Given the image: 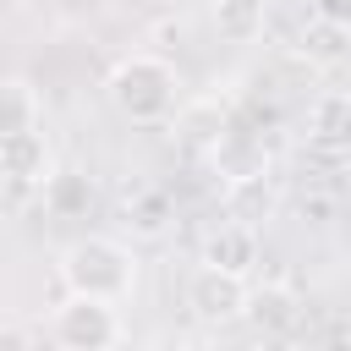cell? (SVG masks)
Returning <instances> with one entry per match:
<instances>
[{
    "instance_id": "cell-1",
    "label": "cell",
    "mask_w": 351,
    "mask_h": 351,
    "mask_svg": "<svg viewBox=\"0 0 351 351\" xmlns=\"http://www.w3.org/2000/svg\"><path fill=\"white\" fill-rule=\"evenodd\" d=\"M104 93H110V104H115L132 126H159V121L176 110V99H181V77H176V66H170L165 55L137 49V55H121V60L110 66Z\"/></svg>"
},
{
    "instance_id": "cell-2",
    "label": "cell",
    "mask_w": 351,
    "mask_h": 351,
    "mask_svg": "<svg viewBox=\"0 0 351 351\" xmlns=\"http://www.w3.org/2000/svg\"><path fill=\"white\" fill-rule=\"evenodd\" d=\"M60 285L66 296H93V302H126L137 285V258L115 236H77L60 252Z\"/></svg>"
},
{
    "instance_id": "cell-3",
    "label": "cell",
    "mask_w": 351,
    "mask_h": 351,
    "mask_svg": "<svg viewBox=\"0 0 351 351\" xmlns=\"http://www.w3.org/2000/svg\"><path fill=\"white\" fill-rule=\"evenodd\" d=\"M49 335L60 351H110L121 340V318L110 302H93V296H60L55 313H49Z\"/></svg>"
},
{
    "instance_id": "cell-4",
    "label": "cell",
    "mask_w": 351,
    "mask_h": 351,
    "mask_svg": "<svg viewBox=\"0 0 351 351\" xmlns=\"http://www.w3.org/2000/svg\"><path fill=\"white\" fill-rule=\"evenodd\" d=\"M186 302H192V313H197L203 324H236V318H247L252 285H247L241 274H225V269L197 263L192 280H186Z\"/></svg>"
},
{
    "instance_id": "cell-5",
    "label": "cell",
    "mask_w": 351,
    "mask_h": 351,
    "mask_svg": "<svg viewBox=\"0 0 351 351\" xmlns=\"http://www.w3.org/2000/svg\"><path fill=\"white\" fill-rule=\"evenodd\" d=\"M307 143L329 159H351V88H329L307 110Z\"/></svg>"
},
{
    "instance_id": "cell-6",
    "label": "cell",
    "mask_w": 351,
    "mask_h": 351,
    "mask_svg": "<svg viewBox=\"0 0 351 351\" xmlns=\"http://www.w3.org/2000/svg\"><path fill=\"white\" fill-rule=\"evenodd\" d=\"M197 263H208V269H225V274H252V263H258V230L252 225H236V219H225V225H214L208 236H203V258Z\"/></svg>"
},
{
    "instance_id": "cell-7",
    "label": "cell",
    "mask_w": 351,
    "mask_h": 351,
    "mask_svg": "<svg viewBox=\"0 0 351 351\" xmlns=\"http://www.w3.org/2000/svg\"><path fill=\"white\" fill-rule=\"evenodd\" d=\"M0 176H5L11 186H44V181L55 176L44 132H22V137H5V143H0Z\"/></svg>"
},
{
    "instance_id": "cell-8",
    "label": "cell",
    "mask_w": 351,
    "mask_h": 351,
    "mask_svg": "<svg viewBox=\"0 0 351 351\" xmlns=\"http://www.w3.org/2000/svg\"><path fill=\"white\" fill-rule=\"evenodd\" d=\"M208 159L225 176V186L230 181H247V176H269V154H263V143L252 132H219V143L208 148Z\"/></svg>"
},
{
    "instance_id": "cell-9",
    "label": "cell",
    "mask_w": 351,
    "mask_h": 351,
    "mask_svg": "<svg viewBox=\"0 0 351 351\" xmlns=\"http://www.w3.org/2000/svg\"><path fill=\"white\" fill-rule=\"evenodd\" d=\"M38 192H44V214L60 219V225L66 219H88V208H93V181L82 170H55Z\"/></svg>"
},
{
    "instance_id": "cell-10",
    "label": "cell",
    "mask_w": 351,
    "mask_h": 351,
    "mask_svg": "<svg viewBox=\"0 0 351 351\" xmlns=\"http://www.w3.org/2000/svg\"><path fill=\"white\" fill-rule=\"evenodd\" d=\"M38 88L27 77H0V143L5 137H22V132H38Z\"/></svg>"
},
{
    "instance_id": "cell-11",
    "label": "cell",
    "mask_w": 351,
    "mask_h": 351,
    "mask_svg": "<svg viewBox=\"0 0 351 351\" xmlns=\"http://www.w3.org/2000/svg\"><path fill=\"white\" fill-rule=\"evenodd\" d=\"M170 219H176V203H170L165 186H132V192H126V230H132V236L154 241V236L170 230Z\"/></svg>"
},
{
    "instance_id": "cell-12",
    "label": "cell",
    "mask_w": 351,
    "mask_h": 351,
    "mask_svg": "<svg viewBox=\"0 0 351 351\" xmlns=\"http://www.w3.org/2000/svg\"><path fill=\"white\" fill-rule=\"evenodd\" d=\"M274 203H280V192H274L269 176H247V181H230V186H225V214H230L236 225H252V230H258V219H269Z\"/></svg>"
},
{
    "instance_id": "cell-13",
    "label": "cell",
    "mask_w": 351,
    "mask_h": 351,
    "mask_svg": "<svg viewBox=\"0 0 351 351\" xmlns=\"http://www.w3.org/2000/svg\"><path fill=\"white\" fill-rule=\"evenodd\" d=\"M296 55H302L307 66H340V60L351 55V33L335 27V22H324V16H313V22L296 33Z\"/></svg>"
},
{
    "instance_id": "cell-14",
    "label": "cell",
    "mask_w": 351,
    "mask_h": 351,
    "mask_svg": "<svg viewBox=\"0 0 351 351\" xmlns=\"http://www.w3.org/2000/svg\"><path fill=\"white\" fill-rule=\"evenodd\" d=\"M247 318H252L263 335H285V329L296 324V291H291V285H263V291H252Z\"/></svg>"
},
{
    "instance_id": "cell-15",
    "label": "cell",
    "mask_w": 351,
    "mask_h": 351,
    "mask_svg": "<svg viewBox=\"0 0 351 351\" xmlns=\"http://www.w3.org/2000/svg\"><path fill=\"white\" fill-rule=\"evenodd\" d=\"M214 33L225 44H252L263 33V0H214Z\"/></svg>"
},
{
    "instance_id": "cell-16",
    "label": "cell",
    "mask_w": 351,
    "mask_h": 351,
    "mask_svg": "<svg viewBox=\"0 0 351 351\" xmlns=\"http://www.w3.org/2000/svg\"><path fill=\"white\" fill-rule=\"evenodd\" d=\"M335 208H340V197H329V192H302V197H296V214H302L307 225H329Z\"/></svg>"
},
{
    "instance_id": "cell-17",
    "label": "cell",
    "mask_w": 351,
    "mask_h": 351,
    "mask_svg": "<svg viewBox=\"0 0 351 351\" xmlns=\"http://www.w3.org/2000/svg\"><path fill=\"white\" fill-rule=\"evenodd\" d=\"M313 16H324V22H335V27H346L351 33V0H318V11Z\"/></svg>"
},
{
    "instance_id": "cell-18",
    "label": "cell",
    "mask_w": 351,
    "mask_h": 351,
    "mask_svg": "<svg viewBox=\"0 0 351 351\" xmlns=\"http://www.w3.org/2000/svg\"><path fill=\"white\" fill-rule=\"evenodd\" d=\"M0 351H27V340H22V329H11V324H5V329H0Z\"/></svg>"
},
{
    "instance_id": "cell-19",
    "label": "cell",
    "mask_w": 351,
    "mask_h": 351,
    "mask_svg": "<svg viewBox=\"0 0 351 351\" xmlns=\"http://www.w3.org/2000/svg\"><path fill=\"white\" fill-rule=\"evenodd\" d=\"M148 351H197V346H186V340H176V335H165V340H154Z\"/></svg>"
}]
</instances>
